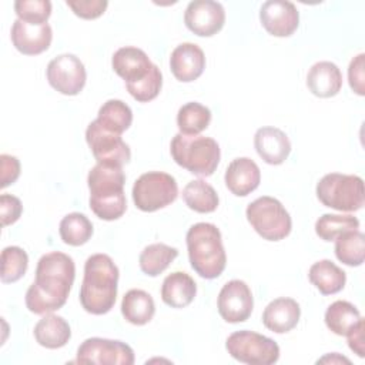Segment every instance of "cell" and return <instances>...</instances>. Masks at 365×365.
<instances>
[{"mask_svg":"<svg viewBox=\"0 0 365 365\" xmlns=\"http://www.w3.org/2000/svg\"><path fill=\"white\" fill-rule=\"evenodd\" d=\"M178 185L173 175L163 171L141 174L133 185V201L144 212H153L175 201Z\"/></svg>","mask_w":365,"mask_h":365,"instance_id":"8","label":"cell"},{"mask_svg":"<svg viewBox=\"0 0 365 365\" xmlns=\"http://www.w3.org/2000/svg\"><path fill=\"white\" fill-rule=\"evenodd\" d=\"M254 147L258 155L271 165L282 164L289 153L291 143L288 135L277 127H261L254 135Z\"/></svg>","mask_w":365,"mask_h":365,"instance_id":"19","label":"cell"},{"mask_svg":"<svg viewBox=\"0 0 365 365\" xmlns=\"http://www.w3.org/2000/svg\"><path fill=\"white\" fill-rule=\"evenodd\" d=\"M187 250L192 269L205 279L222 274L227 255L220 230L211 222H197L187 231Z\"/></svg>","mask_w":365,"mask_h":365,"instance_id":"4","label":"cell"},{"mask_svg":"<svg viewBox=\"0 0 365 365\" xmlns=\"http://www.w3.org/2000/svg\"><path fill=\"white\" fill-rule=\"evenodd\" d=\"M173 160L182 168L200 177H210L218 167L221 151L211 137L175 134L170 144Z\"/></svg>","mask_w":365,"mask_h":365,"instance_id":"5","label":"cell"},{"mask_svg":"<svg viewBox=\"0 0 365 365\" xmlns=\"http://www.w3.org/2000/svg\"><path fill=\"white\" fill-rule=\"evenodd\" d=\"M96 120L104 130L121 135L133 123V111L124 101L113 98L100 107Z\"/></svg>","mask_w":365,"mask_h":365,"instance_id":"27","label":"cell"},{"mask_svg":"<svg viewBox=\"0 0 365 365\" xmlns=\"http://www.w3.org/2000/svg\"><path fill=\"white\" fill-rule=\"evenodd\" d=\"M34 338L38 345L48 349H57L70 341L71 329L63 317L46 314L34 327Z\"/></svg>","mask_w":365,"mask_h":365,"instance_id":"24","label":"cell"},{"mask_svg":"<svg viewBox=\"0 0 365 365\" xmlns=\"http://www.w3.org/2000/svg\"><path fill=\"white\" fill-rule=\"evenodd\" d=\"M66 3L74 11L76 16L86 20H93L100 17L108 6L106 0H76V1L67 0Z\"/></svg>","mask_w":365,"mask_h":365,"instance_id":"38","label":"cell"},{"mask_svg":"<svg viewBox=\"0 0 365 365\" xmlns=\"http://www.w3.org/2000/svg\"><path fill=\"white\" fill-rule=\"evenodd\" d=\"M23 211L21 201L11 195V194H1L0 197V217H1V225L7 227L10 224H14Z\"/></svg>","mask_w":365,"mask_h":365,"instance_id":"39","label":"cell"},{"mask_svg":"<svg viewBox=\"0 0 365 365\" xmlns=\"http://www.w3.org/2000/svg\"><path fill=\"white\" fill-rule=\"evenodd\" d=\"M299 317V304L292 298L281 297L265 307L262 312V324L275 334H287L297 327Z\"/></svg>","mask_w":365,"mask_h":365,"instance_id":"21","label":"cell"},{"mask_svg":"<svg viewBox=\"0 0 365 365\" xmlns=\"http://www.w3.org/2000/svg\"><path fill=\"white\" fill-rule=\"evenodd\" d=\"M121 314L133 325H145L155 314L154 299L143 289H130L123 297Z\"/></svg>","mask_w":365,"mask_h":365,"instance_id":"26","label":"cell"},{"mask_svg":"<svg viewBox=\"0 0 365 365\" xmlns=\"http://www.w3.org/2000/svg\"><path fill=\"white\" fill-rule=\"evenodd\" d=\"M364 60H365V54L361 53L356 57H354L349 63L348 67V81H349V87L354 90V93H356L358 96H364L365 94V88H364Z\"/></svg>","mask_w":365,"mask_h":365,"instance_id":"40","label":"cell"},{"mask_svg":"<svg viewBox=\"0 0 365 365\" xmlns=\"http://www.w3.org/2000/svg\"><path fill=\"white\" fill-rule=\"evenodd\" d=\"M211 121V111L208 107L191 101L180 107L177 113V125L181 134L197 135L204 131Z\"/></svg>","mask_w":365,"mask_h":365,"instance_id":"32","label":"cell"},{"mask_svg":"<svg viewBox=\"0 0 365 365\" xmlns=\"http://www.w3.org/2000/svg\"><path fill=\"white\" fill-rule=\"evenodd\" d=\"M14 11L23 21L44 24L51 14V3L48 0H17L14 1Z\"/></svg>","mask_w":365,"mask_h":365,"instance_id":"36","label":"cell"},{"mask_svg":"<svg viewBox=\"0 0 365 365\" xmlns=\"http://www.w3.org/2000/svg\"><path fill=\"white\" fill-rule=\"evenodd\" d=\"M348 338L349 348L358 355L364 356V319L361 318L345 335Z\"/></svg>","mask_w":365,"mask_h":365,"instance_id":"42","label":"cell"},{"mask_svg":"<svg viewBox=\"0 0 365 365\" xmlns=\"http://www.w3.org/2000/svg\"><path fill=\"white\" fill-rule=\"evenodd\" d=\"M225 185L237 197L251 194L261 181V171L258 165L248 157L232 160L225 170Z\"/></svg>","mask_w":365,"mask_h":365,"instance_id":"20","label":"cell"},{"mask_svg":"<svg viewBox=\"0 0 365 365\" xmlns=\"http://www.w3.org/2000/svg\"><path fill=\"white\" fill-rule=\"evenodd\" d=\"M178 250L163 242L147 245L138 258L141 271L148 277H157L164 272L177 258Z\"/></svg>","mask_w":365,"mask_h":365,"instance_id":"28","label":"cell"},{"mask_svg":"<svg viewBox=\"0 0 365 365\" xmlns=\"http://www.w3.org/2000/svg\"><path fill=\"white\" fill-rule=\"evenodd\" d=\"M195 294L197 284L187 272H171L163 281L161 299L171 308H185L192 302Z\"/></svg>","mask_w":365,"mask_h":365,"instance_id":"23","label":"cell"},{"mask_svg":"<svg viewBox=\"0 0 365 365\" xmlns=\"http://www.w3.org/2000/svg\"><path fill=\"white\" fill-rule=\"evenodd\" d=\"M182 198L190 210L201 214L212 212L218 207V194L204 180H192L182 190Z\"/></svg>","mask_w":365,"mask_h":365,"instance_id":"29","label":"cell"},{"mask_svg":"<svg viewBox=\"0 0 365 365\" xmlns=\"http://www.w3.org/2000/svg\"><path fill=\"white\" fill-rule=\"evenodd\" d=\"M359 319L358 308L348 301H335L325 311V325L339 336H345Z\"/></svg>","mask_w":365,"mask_h":365,"instance_id":"31","label":"cell"},{"mask_svg":"<svg viewBox=\"0 0 365 365\" xmlns=\"http://www.w3.org/2000/svg\"><path fill=\"white\" fill-rule=\"evenodd\" d=\"M335 255L348 267H359L365 258V237L359 230L345 231L335 238Z\"/></svg>","mask_w":365,"mask_h":365,"instance_id":"30","label":"cell"},{"mask_svg":"<svg viewBox=\"0 0 365 365\" xmlns=\"http://www.w3.org/2000/svg\"><path fill=\"white\" fill-rule=\"evenodd\" d=\"M247 220L258 235L268 241H279L289 235L292 221L284 205L274 197H259L247 207Z\"/></svg>","mask_w":365,"mask_h":365,"instance_id":"7","label":"cell"},{"mask_svg":"<svg viewBox=\"0 0 365 365\" xmlns=\"http://www.w3.org/2000/svg\"><path fill=\"white\" fill-rule=\"evenodd\" d=\"M111 66L113 70L125 81V87L143 81L154 67L145 51L133 46L118 48L113 54Z\"/></svg>","mask_w":365,"mask_h":365,"instance_id":"16","label":"cell"},{"mask_svg":"<svg viewBox=\"0 0 365 365\" xmlns=\"http://www.w3.org/2000/svg\"><path fill=\"white\" fill-rule=\"evenodd\" d=\"M262 27L275 37L291 36L299 24V13L294 3L287 0H268L261 6Z\"/></svg>","mask_w":365,"mask_h":365,"instance_id":"15","label":"cell"},{"mask_svg":"<svg viewBox=\"0 0 365 365\" xmlns=\"http://www.w3.org/2000/svg\"><path fill=\"white\" fill-rule=\"evenodd\" d=\"M307 86L317 97H334L342 87V73L335 63L318 61L307 74Z\"/></svg>","mask_w":365,"mask_h":365,"instance_id":"22","label":"cell"},{"mask_svg":"<svg viewBox=\"0 0 365 365\" xmlns=\"http://www.w3.org/2000/svg\"><path fill=\"white\" fill-rule=\"evenodd\" d=\"M86 141L97 160V163H108L124 165L131 158L128 144H125L121 135L104 130L97 120L91 121L86 130Z\"/></svg>","mask_w":365,"mask_h":365,"instance_id":"12","label":"cell"},{"mask_svg":"<svg viewBox=\"0 0 365 365\" xmlns=\"http://www.w3.org/2000/svg\"><path fill=\"white\" fill-rule=\"evenodd\" d=\"M87 184L90 208L100 220L114 221L125 212V175L121 165L97 163L88 173Z\"/></svg>","mask_w":365,"mask_h":365,"instance_id":"3","label":"cell"},{"mask_svg":"<svg viewBox=\"0 0 365 365\" xmlns=\"http://www.w3.org/2000/svg\"><path fill=\"white\" fill-rule=\"evenodd\" d=\"M225 348L234 359L250 365H271L279 358V346L274 339L247 329L232 332Z\"/></svg>","mask_w":365,"mask_h":365,"instance_id":"9","label":"cell"},{"mask_svg":"<svg viewBox=\"0 0 365 365\" xmlns=\"http://www.w3.org/2000/svg\"><path fill=\"white\" fill-rule=\"evenodd\" d=\"M0 170H1V188L9 187L10 184L16 182L20 175V161L14 155L1 154L0 155Z\"/></svg>","mask_w":365,"mask_h":365,"instance_id":"41","label":"cell"},{"mask_svg":"<svg viewBox=\"0 0 365 365\" xmlns=\"http://www.w3.org/2000/svg\"><path fill=\"white\" fill-rule=\"evenodd\" d=\"M308 278L322 295L339 292L346 282V274L331 259H321L311 265Z\"/></svg>","mask_w":365,"mask_h":365,"instance_id":"25","label":"cell"},{"mask_svg":"<svg viewBox=\"0 0 365 365\" xmlns=\"http://www.w3.org/2000/svg\"><path fill=\"white\" fill-rule=\"evenodd\" d=\"M318 200L336 211H358L364 207V181L358 175L331 173L317 184Z\"/></svg>","mask_w":365,"mask_h":365,"instance_id":"6","label":"cell"},{"mask_svg":"<svg viewBox=\"0 0 365 365\" xmlns=\"http://www.w3.org/2000/svg\"><path fill=\"white\" fill-rule=\"evenodd\" d=\"M76 362L97 365H133L134 351L123 341L94 336L87 338L78 346Z\"/></svg>","mask_w":365,"mask_h":365,"instance_id":"10","label":"cell"},{"mask_svg":"<svg viewBox=\"0 0 365 365\" xmlns=\"http://www.w3.org/2000/svg\"><path fill=\"white\" fill-rule=\"evenodd\" d=\"M13 46L26 56H36L46 51L53 38V31L48 23L31 24L17 19L11 26Z\"/></svg>","mask_w":365,"mask_h":365,"instance_id":"17","label":"cell"},{"mask_svg":"<svg viewBox=\"0 0 365 365\" xmlns=\"http://www.w3.org/2000/svg\"><path fill=\"white\" fill-rule=\"evenodd\" d=\"M29 257L20 247H6L1 251V282H16L27 271Z\"/></svg>","mask_w":365,"mask_h":365,"instance_id":"35","label":"cell"},{"mask_svg":"<svg viewBox=\"0 0 365 365\" xmlns=\"http://www.w3.org/2000/svg\"><path fill=\"white\" fill-rule=\"evenodd\" d=\"M161 86H163V76L160 68L154 64L151 73L143 81L134 86H127V90L131 94V97L135 98L137 101L148 103L158 96Z\"/></svg>","mask_w":365,"mask_h":365,"instance_id":"37","label":"cell"},{"mask_svg":"<svg viewBox=\"0 0 365 365\" xmlns=\"http://www.w3.org/2000/svg\"><path fill=\"white\" fill-rule=\"evenodd\" d=\"M184 23L190 31L200 37L217 34L225 23V10L221 3L212 0H194L188 3Z\"/></svg>","mask_w":365,"mask_h":365,"instance_id":"14","label":"cell"},{"mask_svg":"<svg viewBox=\"0 0 365 365\" xmlns=\"http://www.w3.org/2000/svg\"><path fill=\"white\" fill-rule=\"evenodd\" d=\"M76 265L70 255L58 251L44 254L36 268V279L26 292V307L37 315L60 309L71 291Z\"/></svg>","mask_w":365,"mask_h":365,"instance_id":"1","label":"cell"},{"mask_svg":"<svg viewBox=\"0 0 365 365\" xmlns=\"http://www.w3.org/2000/svg\"><path fill=\"white\" fill-rule=\"evenodd\" d=\"M217 307L224 321L230 324L244 322L250 318L254 308L252 292L244 281L231 279L221 288Z\"/></svg>","mask_w":365,"mask_h":365,"instance_id":"13","label":"cell"},{"mask_svg":"<svg viewBox=\"0 0 365 365\" xmlns=\"http://www.w3.org/2000/svg\"><path fill=\"white\" fill-rule=\"evenodd\" d=\"M86 78L84 64L74 54H60L47 66L48 84L64 96H77L83 90Z\"/></svg>","mask_w":365,"mask_h":365,"instance_id":"11","label":"cell"},{"mask_svg":"<svg viewBox=\"0 0 365 365\" xmlns=\"http://www.w3.org/2000/svg\"><path fill=\"white\" fill-rule=\"evenodd\" d=\"M118 268L107 254H94L84 264L80 304L93 315L111 311L117 298Z\"/></svg>","mask_w":365,"mask_h":365,"instance_id":"2","label":"cell"},{"mask_svg":"<svg viewBox=\"0 0 365 365\" xmlns=\"http://www.w3.org/2000/svg\"><path fill=\"white\" fill-rule=\"evenodd\" d=\"M170 68L178 81H194L205 68L204 51L194 43H181L170 56Z\"/></svg>","mask_w":365,"mask_h":365,"instance_id":"18","label":"cell"},{"mask_svg":"<svg viewBox=\"0 0 365 365\" xmlns=\"http://www.w3.org/2000/svg\"><path fill=\"white\" fill-rule=\"evenodd\" d=\"M359 221L354 215L339 214H324L315 222V232L324 241H335L338 235L345 231L358 230Z\"/></svg>","mask_w":365,"mask_h":365,"instance_id":"34","label":"cell"},{"mask_svg":"<svg viewBox=\"0 0 365 365\" xmlns=\"http://www.w3.org/2000/svg\"><path fill=\"white\" fill-rule=\"evenodd\" d=\"M58 232L64 244L78 247L91 238L93 224L84 214L70 212L60 221Z\"/></svg>","mask_w":365,"mask_h":365,"instance_id":"33","label":"cell"}]
</instances>
